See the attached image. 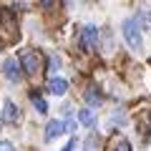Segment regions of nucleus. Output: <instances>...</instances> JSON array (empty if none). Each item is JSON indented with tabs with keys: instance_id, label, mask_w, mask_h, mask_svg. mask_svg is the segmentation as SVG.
I'll return each instance as SVG.
<instances>
[{
	"instance_id": "6",
	"label": "nucleus",
	"mask_w": 151,
	"mask_h": 151,
	"mask_svg": "<svg viewBox=\"0 0 151 151\" xmlns=\"http://www.w3.org/2000/svg\"><path fill=\"white\" fill-rule=\"evenodd\" d=\"M18 119H20V113H18V106L10 101V98H8L5 106H3V121H5V124H15Z\"/></svg>"
},
{
	"instance_id": "1",
	"label": "nucleus",
	"mask_w": 151,
	"mask_h": 151,
	"mask_svg": "<svg viewBox=\"0 0 151 151\" xmlns=\"http://www.w3.org/2000/svg\"><path fill=\"white\" fill-rule=\"evenodd\" d=\"M124 38H126V43H129V48L131 50H144V38H141V25H139V20L136 18H126L124 20Z\"/></svg>"
},
{
	"instance_id": "7",
	"label": "nucleus",
	"mask_w": 151,
	"mask_h": 151,
	"mask_svg": "<svg viewBox=\"0 0 151 151\" xmlns=\"http://www.w3.org/2000/svg\"><path fill=\"white\" fill-rule=\"evenodd\" d=\"M65 91H68V81H65V78H50V81H48V93H53V96H63Z\"/></svg>"
},
{
	"instance_id": "13",
	"label": "nucleus",
	"mask_w": 151,
	"mask_h": 151,
	"mask_svg": "<svg viewBox=\"0 0 151 151\" xmlns=\"http://www.w3.org/2000/svg\"><path fill=\"white\" fill-rule=\"evenodd\" d=\"M96 146H98V136H96V134H91V136L86 139V149H88V151H93Z\"/></svg>"
},
{
	"instance_id": "10",
	"label": "nucleus",
	"mask_w": 151,
	"mask_h": 151,
	"mask_svg": "<svg viewBox=\"0 0 151 151\" xmlns=\"http://www.w3.org/2000/svg\"><path fill=\"white\" fill-rule=\"evenodd\" d=\"M83 98H86V101L91 103V106H98V103L103 101V96H101V91H98L96 86H88V88H86V93H83Z\"/></svg>"
},
{
	"instance_id": "9",
	"label": "nucleus",
	"mask_w": 151,
	"mask_h": 151,
	"mask_svg": "<svg viewBox=\"0 0 151 151\" xmlns=\"http://www.w3.org/2000/svg\"><path fill=\"white\" fill-rule=\"evenodd\" d=\"M60 134H65L63 131V121H50V124L45 126V141H53L55 136H60Z\"/></svg>"
},
{
	"instance_id": "2",
	"label": "nucleus",
	"mask_w": 151,
	"mask_h": 151,
	"mask_svg": "<svg viewBox=\"0 0 151 151\" xmlns=\"http://www.w3.org/2000/svg\"><path fill=\"white\" fill-rule=\"evenodd\" d=\"M0 35L5 43H15L20 33H18V23H15V15L10 10H3L0 13Z\"/></svg>"
},
{
	"instance_id": "11",
	"label": "nucleus",
	"mask_w": 151,
	"mask_h": 151,
	"mask_svg": "<svg viewBox=\"0 0 151 151\" xmlns=\"http://www.w3.org/2000/svg\"><path fill=\"white\" fill-rule=\"evenodd\" d=\"M78 121H81L83 126H93L96 124V113H93L91 108H83V111H78Z\"/></svg>"
},
{
	"instance_id": "12",
	"label": "nucleus",
	"mask_w": 151,
	"mask_h": 151,
	"mask_svg": "<svg viewBox=\"0 0 151 151\" xmlns=\"http://www.w3.org/2000/svg\"><path fill=\"white\" fill-rule=\"evenodd\" d=\"M30 101H33V106L38 108V113H48V103H45L43 98H40V93H35V91H33V93H30Z\"/></svg>"
},
{
	"instance_id": "5",
	"label": "nucleus",
	"mask_w": 151,
	"mask_h": 151,
	"mask_svg": "<svg viewBox=\"0 0 151 151\" xmlns=\"http://www.w3.org/2000/svg\"><path fill=\"white\" fill-rule=\"evenodd\" d=\"M96 40H98V28L96 25H86L83 33H81V45L86 50H91L93 45H96Z\"/></svg>"
},
{
	"instance_id": "15",
	"label": "nucleus",
	"mask_w": 151,
	"mask_h": 151,
	"mask_svg": "<svg viewBox=\"0 0 151 151\" xmlns=\"http://www.w3.org/2000/svg\"><path fill=\"white\" fill-rule=\"evenodd\" d=\"M48 63H50V70H55V68L60 65V58H55V55H50V60H48Z\"/></svg>"
},
{
	"instance_id": "8",
	"label": "nucleus",
	"mask_w": 151,
	"mask_h": 151,
	"mask_svg": "<svg viewBox=\"0 0 151 151\" xmlns=\"http://www.w3.org/2000/svg\"><path fill=\"white\" fill-rule=\"evenodd\" d=\"M106 151H131V144L126 136H113L111 141H108V149Z\"/></svg>"
},
{
	"instance_id": "3",
	"label": "nucleus",
	"mask_w": 151,
	"mask_h": 151,
	"mask_svg": "<svg viewBox=\"0 0 151 151\" xmlns=\"http://www.w3.org/2000/svg\"><path fill=\"white\" fill-rule=\"evenodd\" d=\"M43 60H40V55L35 53V50H25V53L20 55V68L25 70L28 76H35V73H40V68H43Z\"/></svg>"
},
{
	"instance_id": "16",
	"label": "nucleus",
	"mask_w": 151,
	"mask_h": 151,
	"mask_svg": "<svg viewBox=\"0 0 151 151\" xmlns=\"http://www.w3.org/2000/svg\"><path fill=\"white\" fill-rule=\"evenodd\" d=\"M0 151H13V144L10 141H0Z\"/></svg>"
},
{
	"instance_id": "18",
	"label": "nucleus",
	"mask_w": 151,
	"mask_h": 151,
	"mask_svg": "<svg viewBox=\"0 0 151 151\" xmlns=\"http://www.w3.org/2000/svg\"><path fill=\"white\" fill-rule=\"evenodd\" d=\"M40 5H43V8H53L55 0H40Z\"/></svg>"
},
{
	"instance_id": "4",
	"label": "nucleus",
	"mask_w": 151,
	"mask_h": 151,
	"mask_svg": "<svg viewBox=\"0 0 151 151\" xmlns=\"http://www.w3.org/2000/svg\"><path fill=\"white\" fill-rule=\"evenodd\" d=\"M3 73H5V78H8V81L18 83V81H20V76H23L20 60H15V58H8L5 63H3Z\"/></svg>"
},
{
	"instance_id": "17",
	"label": "nucleus",
	"mask_w": 151,
	"mask_h": 151,
	"mask_svg": "<svg viewBox=\"0 0 151 151\" xmlns=\"http://www.w3.org/2000/svg\"><path fill=\"white\" fill-rule=\"evenodd\" d=\"M73 149H76V139H70V141H68V144H65L60 151H73Z\"/></svg>"
},
{
	"instance_id": "14",
	"label": "nucleus",
	"mask_w": 151,
	"mask_h": 151,
	"mask_svg": "<svg viewBox=\"0 0 151 151\" xmlns=\"http://www.w3.org/2000/svg\"><path fill=\"white\" fill-rule=\"evenodd\" d=\"M141 23H144L146 28H151V10H144V13H141Z\"/></svg>"
}]
</instances>
